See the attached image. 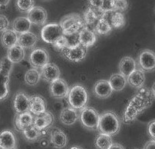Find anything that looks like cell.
<instances>
[{
	"instance_id": "6da1fadb",
	"label": "cell",
	"mask_w": 155,
	"mask_h": 149,
	"mask_svg": "<svg viewBox=\"0 0 155 149\" xmlns=\"http://www.w3.org/2000/svg\"><path fill=\"white\" fill-rule=\"evenodd\" d=\"M153 101V94L145 88H142L140 92L130 101L127 105L124 114V121H132L143 110L150 105Z\"/></svg>"
},
{
	"instance_id": "7a4b0ae2",
	"label": "cell",
	"mask_w": 155,
	"mask_h": 149,
	"mask_svg": "<svg viewBox=\"0 0 155 149\" xmlns=\"http://www.w3.org/2000/svg\"><path fill=\"white\" fill-rule=\"evenodd\" d=\"M120 122L117 114L113 111H106L100 115L97 129L102 134L113 136L120 131Z\"/></svg>"
},
{
	"instance_id": "3957f363",
	"label": "cell",
	"mask_w": 155,
	"mask_h": 149,
	"mask_svg": "<svg viewBox=\"0 0 155 149\" xmlns=\"http://www.w3.org/2000/svg\"><path fill=\"white\" fill-rule=\"evenodd\" d=\"M59 25L62 29L63 35L79 32L85 26L83 18L77 13H71L64 16L60 21Z\"/></svg>"
},
{
	"instance_id": "277c9868",
	"label": "cell",
	"mask_w": 155,
	"mask_h": 149,
	"mask_svg": "<svg viewBox=\"0 0 155 149\" xmlns=\"http://www.w3.org/2000/svg\"><path fill=\"white\" fill-rule=\"evenodd\" d=\"M68 104L75 110H82L88 100V94L84 87L76 84L69 90L68 94Z\"/></svg>"
},
{
	"instance_id": "5b68a950",
	"label": "cell",
	"mask_w": 155,
	"mask_h": 149,
	"mask_svg": "<svg viewBox=\"0 0 155 149\" xmlns=\"http://www.w3.org/2000/svg\"><path fill=\"white\" fill-rule=\"evenodd\" d=\"M13 63L8 57H4L0 61V101L5 99L8 95L9 74Z\"/></svg>"
},
{
	"instance_id": "8992f818",
	"label": "cell",
	"mask_w": 155,
	"mask_h": 149,
	"mask_svg": "<svg viewBox=\"0 0 155 149\" xmlns=\"http://www.w3.org/2000/svg\"><path fill=\"white\" fill-rule=\"evenodd\" d=\"M100 115L94 108L85 107L81 110L80 120L84 127L89 130L97 129Z\"/></svg>"
},
{
	"instance_id": "52a82bcc",
	"label": "cell",
	"mask_w": 155,
	"mask_h": 149,
	"mask_svg": "<svg viewBox=\"0 0 155 149\" xmlns=\"http://www.w3.org/2000/svg\"><path fill=\"white\" fill-rule=\"evenodd\" d=\"M63 36V31L59 24L50 23L43 27L41 37L47 43L54 44Z\"/></svg>"
},
{
	"instance_id": "ba28073f",
	"label": "cell",
	"mask_w": 155,
	"mask_h": 149,
	"mask_svg": "<svg viewBox=\"0 0 155 149\" xmlns=\"http://www.w3.org/2000/svg\"><path fill=\"white\" fill-rule=\"evenodd\" d=\"M139 69L143 71L155 70V52L150 49H143L139 54L137 59Z\"/></svg>"
},
{
	"instance_id": "9c48e42d",
	"label": "cell",
	"mask_w": 155,
	"mask_h": 149,
	"mask_svg": "<svg viewBox=\"0 0 155 149\" xmlns=\"http://www.w3.org/2000/svg\"><path fill=\"white\" fill-rule=\"evenodd\" d=\"M61 55L66 58L68 61L72 62H79L81 61L86 56L87 54V48H84L81 45H78L74 48H64L60 49Z\"/></svg>"
},
{
	"instance_id": "30bf717a",
	"label": "cell",
	"mask_w": 155,
	"mask_h": 149,
	"mask_svg": "<svg viewBox=\"0 0 155 149\" xmlns=\"http://www.w3.org/2000/svg\"><path fill=\"white\" fill-rule=\"evenodd\" d=\"M104 12L99 8H94L93 6L87 7L85 12H84V21L85 27L90 28L94 31V28L97 25L99 19H101Z\"/></svg>"
},
{
	"instance_id": "8fae6325",
	"label": "cell",
	"mask_w": 155,
	"mask_h": 149,
	"mask_svg": "<svg viewBox=\"0 0 155 149\" xmlns=\"http://www.w3.org/2000/svg\"><path fill=\"white\" fill-rule=\"evenodd\" d=\"M48 55L46 50L41 48H35L29 55V61L35 68H42L48 63Z\"/></svg>"
},
{
	"instance_id": "7c38bea8",
	"label": "cell",
	"mask_w": 155,
	"mask_h": 149,
	"mask_svg": "<svg viewBox=\"0 0 155 149\" xmlns=\"http://www.w3.org/2000/svg\"><path fill=\"white\" fill-rule=\"evenodd\" d=\"M41 78L47 82L51 83L60 77V71L58 67L54 63L48 62L41 68Z\"/></svg>"
},
{
	"instance_id": "4fadbf2b",
	"label": "cell",
	"mask_w": 155,
	"mask_h": 149,
	"mask_svg": "<svg viewBox=\"0 0 155 149\" xmlns=\"http://www.w3.org/2000/svg\"><path fill=\"white\" fill-rule=\"evenodd\" d=\"M50 92L53 97L56 98H62L66 97L69 92L68 84L62 78H58L50 85Z\"/></svg>"
},
{
	"instance_id": "5bb4252c",
	"label": "cell",
	"mask_w": 155,
	"mask_h": 149,
	"mask_svg": "<svg viewBox=\"0 0 155 149\" xmlns=\"http://www.w3.org/2000/svg\"><path fill=\"white\" fill-rule=\"evenodd\" d=\"M28 19L31 24L41 25H44L47 19V12L45 8L40 6H34L28 12Z\"/></svg>"
},
{
	"instance_id": "9a60e30c",
	"label": "cell",
	"mask_w": 155,
	"mask_h": 149,
	"mask_svg": "<svg viewBox=\"0 0 155 149\" xmlns=\"http://www.w3.org/2000/svg\"><path fill=\"white\" fill-rule=\"evenodd\" d=\"M53 121H54L53 114L50 111H46L39 115L34 116L33 125L38 131H41L49 127L52 124Z\"/></svg>"
},
{
	"instance_id": "2e32d148",
	"label": "cell",
	"mask_w": 155,
	"mask_h": 149,
	"mask_svg": "<svg viewBox=\"0 0 155 149\" xmlns=\"http://www.w3.org/2000/svg\"><path fill=\"white\" fill-rule=\"evenodd\" d=\"M29 111L31 114L39 115L46 111V102L40 95H32L29 98Z\"/></svg>"
},
{
	"instance_id": "e0dca14e",
	"label": "cell",
	"mask_w": 155,
	"mask_h": 149,
	"mask_svg": "<svg viewBox=\"0 0 155 149\" xmlns=\"http://www.w3.org/2000/svg\"><path fill=\"white\" fill-rule=\"evenodd\" d=\"M102 18L106 19L111 28H118L124 26L125 24V18L121 12L117 11H110L104 12Z\"/></svg>"
},
{
	"instance_id": "ac0fdd59",
	"label": "cell",
	"mask_w": 155,
	"mask_h": 149,
	"mask_svg": "<svg viewBox=\"0 0 155 149\" xmlns=\"http://www.w3.org/2000/svg\"><path fill=\"white\" fill-rule=\"evenodd\" d=\"M14 108L17 114L29 111V98L24 92L16 93L14 98Z\"/></svg>"
},
{
	"instance_id": "d6986e66",
	"label": "cell",
	"mask_w": 155,
	"mask_h": 149,
	"mask_svg": "<svg viewBox=\"0 0 155 149\" xmlns=\"http://www.w3.org/2000/svg\"><path fill=\"white\" fill-rule=\"evenodd\" d=\"M93 91L97 98H107L112 94L113 90L109 84V81L102 79L99 80L95 83Z\"/></svg>"
},
{
	"instance_id": "ffe728a7",
	"label": "cell",
	"mask_w": 155,
	"mask_h": 149,
	"mask_svg": "<svg viewBox=\"0 0 155 149\" xmlns=\"http://www.w3.org/2000/svg\"><path fill=\"white\" fill-rule=\"evenodd\" d=\"M136 69H137V63L134 58L128 56L121 58L119 63V71L120 74H122L125 78H127Z\"/></svg>"
},
{
	"instance_id": "44dd1931",
	"label": "cell",
	"mask_w": 155,
	"mask_h": 149,
	"mask_svg": "<svg viewBox=\"0 0 155 149\" xmlns=\"http://www.w3.org/2000/svg\"><path fill=\"white\" fill-rule=\"evenodd\" d=\"M33 119H34V116L30 111L16 114L15 118V128L18 131H23L25 128L33 124Z\"/></svg>"
},
{
	"instance_id": "7402d4cb",
	"label": "cell",
	"mask_w": 155,
	"mask_h": 149,
	"mask_svg": "<svg viewBox=\"0 0 155 149\" xmlns=\"http://www.w3.org/2000/svg\"><path fill=\"white\" fill-rule=\"evenodd\" d=\"M96 33L90 28L84 26L81 31H79V41L80 45L84 46V48H88L92 46L95 43Z\"/></svg>"
},
{
	"instance_id": "603a6c76",
	"label": "cell",
	"mask_w": 155,
	"mask_h": 149,
	"mask_svg": "<svg viewBox=\"0 0 155 149\" xmlns=\"http://www.w3.org/2000/svg\"><path fill=\"white\" fill-rule=\"evenodd\" d=\"M16 139L12 131L4 130L0 132V147L2 149L15 148Z\"/></svg>"
},
{
	"instance_id": "cb8c5ba5",
	"label": "cell",
	"mask_w": 155,
	"mask_h": 149,
	"mask_svg": "<svg viewBox=\"0 0 155 149\" xmlns=\"http://www.w3.org/2000/svg\"><path fill=\"white\" fill-rule=\"evenodd\" d=\"M50 141L54 147L56 148H63L67 144V136L61 130L58 128H54L51 130L50 133Z\"/></svg>"
},
{
	"instance_id": "d4e9b609",
	"label": "cell",
	"mask_w": 155,
	"mask_h": 149,
	"mask_svg": "<svg viewBox=\"0 0 155 149\" xmlns=\"http://www.w3.org/2000/svg\"><path fill=\"white\" fill-rule=\"evenodd\" d=\"M60 121L61 123L65 125H71L74 124L78 119V114L77 110L68 107L65 108L60 113Z\"/></svg>"
},
{
	"instance_id": "484cf974",
	"label": "cell",
	"mask_w": 155,
	"mask_h": 149,
	"mask_svg": "<svg viewBox=\"0 0 155 149\" xmlns=\"http://www.w3.org/2000/svg\"><path fill=\"white\" fill-rule=\"evenodd\" d=\"M145 81V75L143 71L136 69L127 77V82L130 86L135 88H141Z\"/></svg>"
},
{
	"instance_id": "4316f807",
	"label": "cell",
	"mask_w": 155,
	"mask_h": 149,
	"mask_svg": "<svg viewBox=\"0 0 155 149\" xmlns=\"http://www.w3.org/2000/svg\"><path fill=\"white\" fill-rule=\"evenodd\" d=\"M38 41V37L32 32L21 34L18 36V44L23 48H31L35 45Z\"/></svg>"
},
{
	"instance_id": "83f0119b",
	"label": "cell",
	"mask_w": 155,
	"mask_h": 149,
	"mask_svg": "<svg viewBox=\"0 0 155 149\" xmlns=\"http://www.w3.org/2000/svg\"><path fill=\"white\" fill-rule=\"evenodd\" d=\"M18 35L13 29H7L2 35V44L5 48H10L18 44Z\"/></svg>"
},
{
	"instance_id": "f1b7e54d",
	"label": "cell",
	"mask_w": 155,
	"mask_h": 149,
	"mask_svg": "<svg viewBox=\"0 0 155 149\" xmlns=\"http://www.w3.org/2000/svg\"><path fill=\"white\" fill-rule=\"evenodd\" d=\"M31 22L25 17H18L13 21L12 28L16 33L21 34L26 33L30 31Z\"/></svg>"
},
{
	"instance_id": "f546056e",
	"label": "cell",
	"mask_w": 155,
	"mask_h": 149,
	"mask_svg": "<svg viewBox=\"0 0 155 149\" xmlns=\"http://www.w3.org/2000/svg\"><path fill=\"white\" fill-rule=\"evenodd\" d=\"M7 57L12 63H18L25 58V50L17 44L12 48H8Z\"/></svg>"
},
{
	"instance_id": "4dcf8cb0",
	"label": "cell",
	"mask_w": 155,
	"mask_h": 149,
	"mask_svg": "<svg viewBox=\"0 0 155 149\" xmlns=\"http://www.w3.org/2000/svg\"><path fill=\"white\" fill-rule=\"evenodd\" d=\"M109 84L113 91H119L124 89L127 84V78L122 74H113L109 79Z\"/></svg>"
},
{
	"instance_id": "1f68e13d",
	"label": "cell",
	"mask_w": 155,
	"mask_h": 149,
	"mask_svg": "<svg viewBox=\"0 0 155 149\" xmlns=\"http://www.w3.org/2000/svg\"><path fill=\"white\" fill-rule=\"evenodd\" d=\"M41 78V74L36 68H31L25 74V81L28 85H35Z\"/></svg>"
},
{
	"instance_id": "d6a6232c",
	"label": "cell",
	"mask_w": 155,
	"mask_h": 149,
	"mask_svg": "<svg viewBox=\"0 0 155 149\" xmlns=\"http://www.w3.org/2000/svg\"><path fill=\"white\" fill-rule=\"evenodd\" d=\"M94 144L97 149H109L112 145L113 141L110 136L100 134L96 137Z\"/></svg>"
},
{
	"instance_id": "836d02e7",
	"label": "cell",
	"mask_w": 155,
	"mask_h": 149,
	"mask_svg": "<svg viewBox=\"0 0 155 149\" xmlns=\"http://www.w3.org/2000/svg\"><path fill=\"white\" fill-rule=\"evenodd\" d=\"M112 28L108 23L107 20L101 17V19H99L94 28V32L99 35H106L111 31Z\"/></svg>"
},
{
	"instance_id": "e575fe53",
	"label": "cell",
	"mask_w": 155,
	"mask_h": 149,
	"mask_svg": "<svg viewBox=\"0 0 155 149\" xmlns=\"http://www.w3.org/2000/svg\"><path fill=\"white\" fill-rule=\"evenodd\" d=\"M22 132L25 138L29 141H35L39 137V131L33 124L25 128Z\"/></svg>"
},
{
	"instance_id": "d590c367",
	"label": "cell",
	"mask_w": 155,
	"mask_h": 149,
	"mask_svg": "<svg viewBox=\"0 0 155 149\" xmlns=\"http://www.w3.org/2000/svg\"><path fill=\"white\" fill-rule=\"evenodd\" d=\"M16 5L21 12H29L35 6V2L33 0H18L16 2Z\"/></svg>"
},
{
	"instance_id": "8d00e7d4",
	"label": "cell",
	"mask_w": 155,
	"mask_h": 149,
	"mask_svg": "<svg viewBox=\"0 0 155 149\" xmlns=\"http://www.w3.org/2000/svg\"><path fill=\"white\" fill-rule=\"evenodd\" d=\"M128 8V2L124 0H114V11H124Z\"/></svg>"
},
{
	"instance_id": "74e56055",
	"label": "cell",
	"mask_w": 155,
	"mask_h": 149,
	"mask_svg": "<svg viewBox=\"0 0 155 149\" xmlns=\"http://www.w3.org/2000/svg\"><path fill=\"white\" fill-rule=\"evenodd\" d=\"M9 27V21L5 15H0V31L4 32L8 29Z\"/></svg>"
},
{
	"instance_id": "f35d334b",
	"label": "cell",
	"mask_w": 155,
	"mask_h": 149,
	"mask_svg": "<svg viewBox=\"0 0 155 149\" xmlns=\"http://www.w3.org/2000/svg\"><path fill=\"white\" fill-rule=\"evenodd\" d=\"M148 134L153 141H155V121L148 124Z\"/></svg>"
},
{
	"instance_id": "ab89813d",
	"label": "cell",
	"mask_w": 155,
	"mask_h": 149,
	"mask_svg": "<svg viewBox=\"0 0 155 149\" xmlns=\"http://www.w3.org/2000/svg\"><path fill=\"white\" fill-rule=\"evenodd\" d=\"M143 149H155V141H149L145 144Z\"/></svg>"
},
{
	"instance_id": "60d3db41",
	"label": "cell",
	"mask_w": 155,
	"mask_h": 149,
	"mask_svg": "<svg viewBox=\"0 0 155 149\" xmlns=\"http://www.w3.org/2000/svg\"><path fill=\"white\" fill-rule=\"evenodd\" d=\"M40 145L42 147H45L48 145V141L47 140V138L45 137H42L41 140H40Z\"/></svg>"
},
{
	"instance_id": "b9f144b4",
	"label": "cell",
	"mask_w": 155,
	"mask_h": 149,
	"mask_svg": "<svg viewBox=\"0 0 155 149\" xmlns=\"http://www.w3.org/2000/svg\"><path fill=\"white\" fill-rule=\"evenodd\" d=\"M9 3V1L6 0V1H1L0 0V10L1 9H5L6 8L7 5Z\"/></svg>"
},
{
	"instance_id": "7bdbcfd3",
	"label": "cell",
	"mask_w": 155,
	"mask_h": 149,
	"mask_svg": "<svg viewBox=\"0 0 155 149\" xmlns=\"http://www.w3.org/2000/svg\"><path fill=\"white\" fill-rule=\"evenodd\" d=\"M109 149H125L123 147L121 144H119L115 143V144H112V145L110 146V147Z\"/></svg>"
},
{
	"instance_id": "ee69618b",
	"label": "cell",
	"mask_w": 155,
	"mask_h": 149,
	"mask_svg": "<svg viewBox=\"0 0 155 149\" xmlns=\"http://www.w3.org/2000/svg\"><path fill=\"white\" fill-rule=\"evenodd\" d=\"M151 93L152 94H153V98H155V82L153 83V86H152L151 88Z\"/></svg>"
},
{
	"instance_id": "f6af8a7d",
	"label": "cell",
	"mask_w": 155,
	"mask_h": 149,
	"mask_svg": "<svg viewBox=\"0 0 155 149\" xmlns=\"http://www.w3.org/2000/svg\"><path fill=\"white\" fill-rule=\"evenodd\" d=\"M70 149H82V148H81V147H71Z\"/></svg>"
},
{
	"instance_id": "bcb514c9",
	"label": "cell",
	"mask_w": 155,
	"mask_h": 149,
	"mask_svg": "<svg viewBox=\"0 0 155 149\" xmlns=\"http://www.w3.org/2000/svg\"><path fill=\"white\" fill-rule=\"evenodd\" d=\"M153 12H154V14H155V7H154V8H153Z\"/></svg>"
},
{
	"instance_id": "7dc6e473",
	"label": "cell",
	"mask_w": 155,
	"mask_h": 149,
	"mask_svg": "<svg viewBox=\"0 0 155 149\" xmlns=\"http://www.w3.org/2000/svg\"><path fill=\"white\" fill-rule=\"evenodd\" d=\"M0 149H2V147H0Z\"/></svg>"
},
{
	"instance_id": "c3c4849f",
	"label": "cell",
	"mask_w": 155,
	"mask_h": 149,
	"mask_svg": "<svg viewBox=\"0 0 155 149\" xmlns=\"http://www.w3.org/2000/svg\"><path fill=\"white\" fill-rule=\"evenodd\" d=\"M12 149H15V148H12Z\"/></svg>"
}]
</instances>
